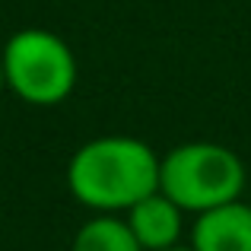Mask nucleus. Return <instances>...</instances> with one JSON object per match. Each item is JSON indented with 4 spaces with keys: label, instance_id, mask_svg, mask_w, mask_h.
<instances>
[{
    "label": "nucleus",
    "instance_id": "obj_1",
    "mask_svg": "<svg viewBox=\"0 0 251 251\" xmlns=\"http://www.w3.org/2000/svg\"><path fill=\"white\" fill-rule=\"evenodd\" d=\"M162 156L140 137L105 134L74 150L67 162V191L92 213H127L137 201L159 191Z\"/></svg>",
    "mask_w": 251,
    "mask_h": 251
},
{
    "label": "nucleus",
    "instance_id": "obj_2",
    "mask_svg": "<svg viewBox=\"0 0 251 251\" xmlns=\"http://www.w3.org/2000/svg\"><path fill=\"white\" fill-rule=\"evenodd\" d=\"M248 172L239 153L213 140H191L172 147L159 162V191L169 194L184 213L239 201Z\"/></svg>",
    "mask_w": 251,
    "mask_h": 251
},
{
    "label": "nucleus",
    "instance_id": "obj_3",
    "mask_svg": "<svg viewBox=\"0 0 251 251\" xmlns=\"http://www.w3.org/2000/svg\"><path fill=\"white\" fill-rule=\"evenodd\" d=\"M0 57H3L6 89L35 108H51V105L67 102L80 80L74 48L51 29L13 32Z\"/></svg>",
    "mask_w": 251,
    "mask_h": 251
},
{
    "label": "nucleus",
    "instance_id": "obj_4",
    "mask_svg": "<svg viewBox=\"0 0 251 251\" xmlns=\"http://www.w3.org/2000/svg\"><path fill=\"white\" fill-rule=\"evenodd\" d=\"M188 245L194 251H251V203L239 197L194 213Z\"/></svg>",
    "mask_w": 251,
    "mask_h": 251
},
{
    "label": "nucleus",
    "instance_id": "obj_5",
    "mask_svg": "<svg viewBox=\"0 0 251 251\" xmlns=\"http://www.w3.org/2000/svg\"><path fill=\"white\" fill-rule=\"evenodd\" d=\"M134 239L140 242L143 251H162L181 242L184 235V210L162 191H153L143 201L124 213Z\"/></svg>",
    "mask_w": 251,
    "mask_h": 251
},
{
    "label": "nucleus",
    "instance_id": "obj_6",
    "mask_svg": "<svg viewBox=\"0 0 251 251\" xmlns=\"http://www.w3.org/2000/svg\"><path fill=\"white\" fill-rule=\"evenodd\" d=\"M70 251H143L124 213H92L76 229Z\"/></svg>",
    "mask_w": 251,
    "mask_h": 251
},
{
    "label": "nucleus",
    "instance_id": "obj_7",
    "mask_svg": "<svg viewBox=\"0 0 251 251\" xmlns=\"http://www.w3.org/2000/svg\"><path fill=\"white\" fill-rule=\"evenodd\" d=\"M6 89V74H3V57H0V92Z\"/></svg>",
    "mask_w": 251,
    "mask_h": 251
},
{
    "label": "nucleus",
    "instance_id": "obj_8",
    "mask_svg": "<svg viewBox=\"0 0 251 251\" xmlns=\"http://www.w3.org/2000/svg\"><path fill=\"white\" fill-rule=\"evenodd\" d=\"M162 251H194L191 245H181V242H178V245H172V248H162Z\"/></svg>",
    "mask_w": 251,
    "mask_h": 251
}]
</instances>
